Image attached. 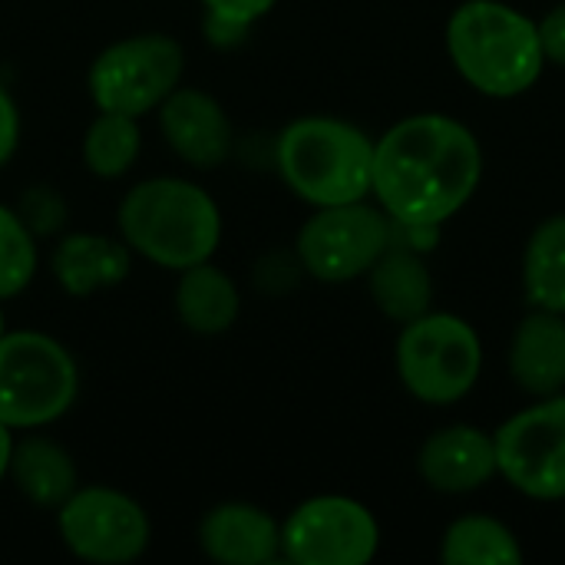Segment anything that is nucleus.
Here are the masks:
<instances>
[{"mask_svg":"<svg viewBox=\"0 0 565 565\" xmlns=\"http://www.w3.org/2000/svg\"><path fill=\"white\" fill-rule=\"evenodd\" d=\"M536 26H540V43H543L546 63L565 70V0L556 3L553 10H546V17L536 20Z\"/></svg>","mask_w":565,"mask_h":565,"instance_id":"nucleus-26","label":"nucleus"},{"mask_svg":"<svg viewBox=\"0 0 565 565\" xmlns=\"http://www.w3.org/2000/svg\"><path fill=\"white\" fill-rule=\"evenodd\" d=\"M56 530L76 559L96 565L139 559L152 536L146 510L113 487H76L56 510Z\"/></svg>","mask_w":565,"mask_h":565,"instance_id":"nucleus-11","label":"nucleus"},{"mask_svg":"<svg viewBox=\"0 0 565 565\" xmlns=\"http://www.w3.org/2000/svg\"><path fill=\"white\" fill-rule=\"evenodd\" d=\"M7 477L40 510H60L79 487L73 457L56 440H46V437L13 440Z\"/></svg>","mask_w":565,"mask_h":565,"instance_id":"nucleus-19","label":"nucleus"},{"mask_svg":"<svg viewBox=\"0 0 565 565\" xmlns=\"http://www.w3.org/2000/svg\"><path fill=\"white\" fill-rule=\"evenodd\" d=\"M563 503H565V500H563Z\"/></svg>","mask_w":565,"mask_h":565,"instance_id":"nucleus-31","label":"nucleus"},{"mask_svg":"<svg viewBox=\"0 0 565 565\" xmlns=\"http://www.w3.org/2000/svg\"><path fill=\"white\" fill-rule=\"evenodd\" d=\"M79 394L73 354L43 331L0 334V424L40 430L56 424Z\"/></svg>","mask_w":565,"mask_h":565,"instance_id":"nucleus-6","label":"nucleus"},{"mask_svg":"<svg viewBox=\"0 0 565 565\" xmlns=\"http://www.w3.org/2000/svg\"><path fill=\"white\" fill-rule=\"evenodd\" d=\"M420 480L444 497H467L500 477L493 434L473 424L434 430L417 454Z\"/></svg>","mask_w":565,"mask_h":565,"instance_id":"nucleus-13","label":"nucleus"},{"mask_svg":"<svg viewBox=\"0 0 565 565\" xmlns=\"http://www.w3.org/2000/svg\"><path fill=\"white\" fill-rule=\"evenodd\" d=\"M116 222L119 238L132 255L169 271L212 262L222 242V212L215 199L202 185L175 175L136 182L122 195Z\"/></svg>","mask_w":565,"mask_h":565,"instance_id":"nucleus-3","label":"nucleus"},{"mask_svg":"<svg viewBox=\"0 0 565 565\" xmlns=\"http://www.w3.org/2000/svg\"><path fill=\"white\" fill-rule=\"evenodd\" d=\"M447 56L487 99H516L546 70L536 20L503 0H463L447 20Z\"/></svg>","mask_w":565,"mask_h":565,"instance_id":"nucleus-2","label":"nucleus"},{"mask_svg":"<svg viewBox=\"0 0 565 565\" xmlns=\"http://www.w3.org/2000/svg\"><path fill=\"white\" fill-rule=\"evenodd\" d=\"M17 146H20V109L10 89L0 83V169L13 159Z\"/></svg>","mask_w":565,"mask_h":565,"instance_id":"nucleus-27","label":"nucleus"},{"mask_svg":"<svg viewBox=\"0 0 565 565\" xmlns=\"http://www.w3.org/2000/svg\"><path fill=\"white\" fill-rule=\"evenodd\" d=\"M172 301H175V315L182 328L199 338H218L232 331L242 315V295H238L235 278L215 268L212 262L179 271Z\"/></svg>","mask_w":565,"mask_h":565,"instance_id":"nucleus-18","label":"nucleus"},{"mask_svg":"<svg viewBox=\"0 0 565 565\" xmlns=\"http://www.w3.org/2000/svg\"><path fill=\"white\" fill-rule=\"evenodd\" d=\"M520 278L530 308L565 315V212L533 228L523 248Z\"/></svg>","mask_w":565,"mask_h":565,"instance_id":"nucleus-20","label":"nucleus"},{"mask_svg":"<svg viewBox=\"0 0 565 565\" xmlns=\"http://www.w3.org/2000/svg\"><path fill=\"white\" fill-rule=\"evenodd\" d=\"M377 550L381 523L354 497H311L281 523V556L295 565H367Z\"/></svg>","mask_w":565,"mask_h":565,"instance_id":"nucleus-10","label":"nucleus"},{"mask_svg":"<svg viewBox=\"0 0 565 565\" xmlns=\"http://www.w3.org/2000/svg\"><path fill=\"white\" fill-rule=\"evenodd\" d=\"M394 238V222L381 205L344 202L315 209L295 238V258L301 271L321 285H348L371 271V265L387 252Z\"/></svg>","mask_w":565,"mask_h":565,"instance_id":"nucleus-8","label":"nucleus"},{"mask_svg":"<svg viewBox=\"0 0 565 565\" xmlns=\"http://www.w3.org/2000/svg\"><path fill=\"white\" fill-rule=\"evenodd\" d=\"M17 215L26 222V228L33 235H53V232H60L66 225V215L70 212H66V202H63V195L56 189H50V185H30L20 195Z\"/></svg>","mask_w":565,"mask_h":565,"instance_id":"nucleus-24","label":"nucleus"},{"mask_svg":"<svg viewBox=\"0 0 565 565\" xmlns=\"http://www.w3.org/2000/svg\"><path fill=\"white\" fill-rule=\"evenodd\" d=\"M205 7V17H218V20H232L242 26H255L262 17H268L275 10L278 0H199Z\"/></svg>","mask_w":565,"mask_h":565,"instance_id":"nucleus-25","label":"nucleus"},{"mask_svg":"<svg viewBox=\"0 0 565 565\" xmlns=\"http://www.w3.org/2000/svg\"><path fill=\"white\" fill-rule=\"evenodd\" d=\"M142 149V132L132 116L99 113L83 136V162L96 179H119L132 169Z\"/></svg>","mask_w":565,"mask_h":565,"instance_id":"nucleus-22","label":"nucleus"},{"mask_svg":"<svg viewBox=\"0 0 565 565\" xmlns=\"http://www.w3.org/2000/svg\"><path fill=\"white\" fill-rule=\"evenodd\" d=\"M159 129L169 149L195 169L222 166L235 146V129L225 106L205 89L182 86V83L162 99Z\"/></svg>","mask_w":565,"mask_h":565,"instance_id":"nucleus-12","label":"nucleus"},{"mask_svg":"<svg viewBox=\"0 0 565 565\" xmlns=\"http://www.w3.org/2000/svg\"><path fill=\"white\" fill-rule=\"evenodd\" d=\"M440 559L447 565H520V536L490 513H467L454 520L440 540Z\"/></svg>","mask_w":565,"mask_h":565,"instance_id":"nucleus-21","label":"nucleus"},{"mask_svg":"<svg viewBox=\"0 0 565 565\" xmlns=\"http://www.w3.org/2000/svg\"><path fill=\"white\" fill-rule=\"evenodd\" d=\"M248 30L252 26H242V23H232V20H218V17H205V36L215 46H238Z\"/></svg>","mask_w":565,"mask_h":565,"instance_id":"nucleus-28","label":"nucleus"},{"mask_svg":"<svg viewBox=\"0 0 565 565\" xmlns=\"http://www.w3.org/2000/svg\"><path fill=\"white\" fill-rule=\"evenodd\" d=\"M10 457H13V430L7 424H0V483L10 473Z\"/></svg>","mask_w":565,"mask_h":565,"instance_id":"nucleus-29","label":"nucleus"},{"mask_svg":"<svg viewBox=\"0 0 565 565\" xmlns=\"http://www.w3.org/2000/svg\"><path fill=\"white\" fill-rule=\"evenodd\" d=\"M132 265V252L122 238L76 232L66 235L53 252V275L60 288L73 298L96 295L103 288H116L126 281Z\"/></svg>","mask_w":565,"mask_h":565,"instance_id":"nucleus-17","label":"nucleus"},{"mask_svg":"<svg viewBox=\"0 0 565 565\" xmlns=\"http://www.w3.org/2000/svg\"><path fill=\"white\" fill-rule=\"evenodd\" d=\"M500 477L536 503L565 500V391L536 397L493 430Z\"/></svg>","mask_w":565,"mask_h":565,"instance_id":"nucleus-9","label":"nucleus"},{"mask_svg":"<svg viewBox=\"0 0 565 565\" xmlns=\"http://www.w3.org/2000/svg\"><path fill=\"white\" fill-rule=\"evenodd\" d=\"M36 275V235L17 215L0 205V301L17 298Z\"/></svg>","mask_w":565,"mask_h":565,"instance_id":"nucleus-23","label":"nucleus"},{"mask_svg":"<svg viewBox=\"0 0 565 565\" xmlns=\"http://www.w3.org/2000/svg\"><path fill=\"white\" fill-rule=\"evenodd\" d=\"M185 50L169 33H136L96 53L86 73L93 106L99 113L146 116L182 83Z\"/></svg>","mask_w":565,"mask_h":565,"instance_id":"nucleus-7","label":"nucleus"},{"mask_svg":"<svg viewBox=\"0 0 565 565\" xmlns=\"http://www.w3.org/2000/svg\"><path fill=\"white\" fill-rule=\"evenodd\" d=\"M275 166L285 185L315 209L361 202L371 195L374 139L341 116H301L278 132Z\"/></svg>","mask_w":565,"mask_h":565,"instance_id":"nucleus-4","label":"nucleus"},{"mask_svg":"<svg viewBox=\"0 0 565 565\" xmlns=\"http://www.w3.org/2000/svg\"><path fill=\"white\" fill-rule=\"evenodd\" d=\"M7 331V318H3V308H0V334Z\"/></svg>","mask_w":565,"mask_h":565,"instance_id":"nucleus-30","label":"nucleus"},{"mask_svg":"<svg viewBox=\"0 0 565 565\" xmlns=\"http://www.w3.org/2000/svg\"><path fill=\"white\" fill-rule=\"evenodd\" d=\"M394 364L404 391L427 407H450L473 394L483 374L477 328L450 311H427L401 324Z\"/></svg>","mask_w":565,"mask_h":565,"instance_id":"nucleus-5","label":"nucleus"},{"mask_svg":"<svg viewBox=\"0 0 565 565\" xmlns=\"http://www.w3.org/2000/svg\"><path fill=\"white\" fill-rule=\"evenodd\" d=\"M199 546L222 565L275 563L281 556V523L252 503H218L199 523Z\"/></svg>","mask_w":565,"mask_h":565,"instance_id":"nucleus-14","label":"nucleus"},{"mask_svg":"<svg viewBox=\"0 0 565 565\" xmlns=\"http://www.w3.org/2000/svg\"><path fill=\"white\" fill-rule=\"evenodd\" d=\"M483 149L473 129L447 113H414L374 139L371 195L394 225L450 222L477 195Z\"/></svg>","mask_w":565,"mask_h":565,"instance_id":"nucleus-1","label":"nucleus"},{"mask_svg":"<svg viewBox=\"0 0 565 565\" xmlns=\"http://www.w3.org/2000/svg\"><path fill=\"white\" fill-rule=\"evenodd\" d=\"M367 288L377 311L394 324H407L434 308V275L424 252L394 238L387 252L371 265Z\"/></svg>","mask_w":565,"mask_h":565,"instance_id":"nucleus-16","label":"nucleus"},{"mask_svg":"<svg viewBox=\"0 0 565 565\" xmlns=\"http://www.w3.org/2000/svg\"><path fill=\"white\" fill-rule=\"evenodd\" d=\"M510 377L530 397L565 391V315L530 308L510 341Z\"/></svg>","mask_w":565,"mask_h":565,"instance_id":"nucleus-15","label":"nucleus"}]
</instances>
